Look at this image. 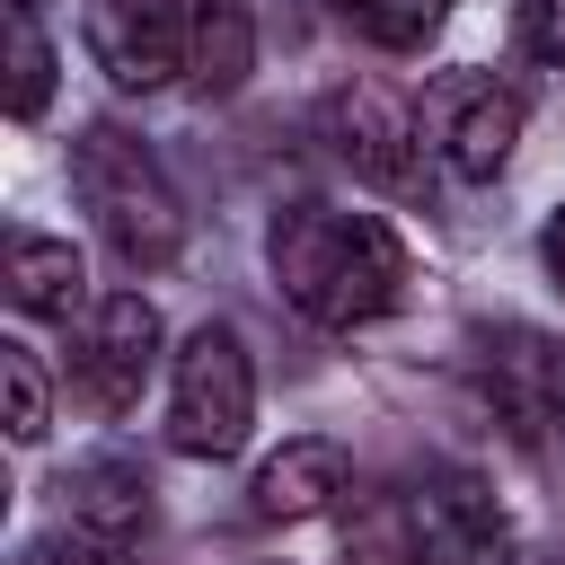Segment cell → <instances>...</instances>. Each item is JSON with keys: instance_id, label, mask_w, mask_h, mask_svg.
I'll list each match as a JSON object with an SVG mask.
<instances>
[{"instance_id": "4", "label": "cell", "mask_w": 565, "mask_h": 565, "mask_svg": "<svg viewBox=\"0 0 565 565\" xmlns=\"http://www.w3.org/2000/svg\"><path fill=\"white\" fill-rule=\"evenodd\" d=\"M327 141L353 177L388 185V194H424V106H406L380 79H344L327 88Z\"/></svg>"}, {"instance_id": "2", "label": "cell", "mask_w": 565, "mask_h": 565, "mask_svg": "<svg viewBox=\"0 0 565 565\" xmlns=\"http://www.w3.org/2000/svg\"><path fill=\"white\" fill-rule=\"evenodd\" d=\"M71 185H79V203H88V221L106 230V247L132 265V274H159L177 247H185V203H177V185L159 177V159L141 150V141H124V132H79L71 141Z\"/></svg>"}, {"instance_id": "6", "label": "cell", "mask_w": 565, "mask_h": 565, "mask_svg": "<svg viewBox=\"0 0 565 565\" xmlns=\"http://www.w3.org/2000/svg\"><path fill=\"white\" fill-rule=\"evenodd\" d=\"M88 53L115 88H168L185 71V9L177 0H88Z\"/></svg>"}, {"instance_id": "10", "label": "cell", "mask_w": 565, "mask_h": 565, "mask_svg": "<svg viewBox=\"0 0 565 565\" xmlns=\"http://www.w3.org/2000/svg\"><path fill=\"white\" fill-rule=\"evenodd\" d=\"M344 477H353L344 441L300 433V441H282V450L256 468V512H265V521H309V512H327V503L344 494Z\"/></svg>"}, {"instance_id": "19", "label": "cell", "mask_w": 565, "mask_h": 565, "mask_svg": "<svg viewBox=\"0 0 565 565\" xmlns=\"http://www.w3.org/2000/svg\"><path fill=\"white\" fill-rule=\"evenodd\" d=\"M539 256H547V274H556V282H565V203H556V212H547V230H539Z\"/></svg>"}, {"instance_id": "9", "label": "cell", "mask_w": 565, "mask_h": 565, "mask_svg": "<svg viewBox=\"0 0 565 565\" xmlns=\"http://www.w3.org/2000/svg\"><path fill=\"white\" fill-rule=\"evenodd\" d=\"M406 521H415V565L424 556L433 565H503V521L468 477H433Z\"/></svg>"}, {"instance_id": "3", "label": "cell", "mask_w": 565, "mask_h": 565, "mask_svg": "<svg viewBox=\"0 0 565 565\" xmlns=\"http://www.w3.org/2000/svg\"><path fill=\"white\" fill-rule=\"evenodd\" d=\"M256 424V362L238 344V327H194L185 353H177V380H168V441L185 459H230Z\"/></svg>"}, {"instance_id": "8", "label": "cell", "mask_w": 565, "mask_h": 565, "mask_svg": "<svg viewBox=\"0 0 565 565\" xmlns=\"http://www.w3.org/2000/svg\"><path fill=\"white\" fill-rule=\"evenodd\" d=\"M486 353H494V362H486L494 406H503L521 433L565 441V344H547V335H530V327H503Z\"/></svg>"}, {"instance_id": "15", "label": "cell", "mask_w": 565, "mask_h": 565, "mask_svg": "<svg viewBox=\"0 0 565 565\" xmlns=\"http://www.w3.org/2000/svg\"><path fill=\"white\" fill-rule=\"evenodd\" d=\"M335 18L371 44H388V53H415L441 26V0H335Z\"/></svg>"}, {"instance_id": "14", "label": "cell", "mask_w": 565, "mask_h": 565, "mask_svg": "<svg viewBox=\"0 0 565 565\" xmlns=\"http://www.w3.org/2000/svg\"><path fill=\"white\" fill-rule=\"evenodd\" d=\"M0 26H9V115L35 124L44 97H53V44H44V26H35L26 0H0Z\"/></svg>"}, {"instance_id": "5", "label": "cell", "mask_w": 565, "mask_h": 565, "mask_svg": "<svg viewBox=\"0 0 565 565\" xmlns=\"http://www.w3.org/2000/svg\"><path fill=\"white\" fill-rule=\"evenodd\" d=\"M424 132H433V150H441L450 177L486 185V177H503V159L521 141V97L494 71H441L424 88Z\"/></svg>"}, {"instance_id": "16", "label": "cell", "mask_w": 565, "mask_h": 565, "mask_svg": "<svg viewBox=\"0 0 565 565\" xmlns=\"http://www.w3.org/2000/svg\"><path fill=\"white\" fill-rule=\"evenodd\" d=\"M0 388H9V441H44V424H53V388H44V371H35L26 344H0Z\"/></svg>"}, {"instance_id": "12", "label": "cell", "mask_w": 565, "mask_h": 565, "mask_svg": "<svg viewBox=\"0 0 565 565\" xmlns=\"http://www.w3.org/2000/svg\"><path fill=\"white\" fill-rule=\"evenodd\" d=\"M9 300H18L26 318H71V309L88 300L79 247H71V238H35V230H18V238H9Z\"/></svg>"}, {"instance_id": "7", "label": "cell", "mask_w": 565, "mask_h": 565, "mask_svg": "<svg viewBox=\"0 0 565 565\" xmlns=\"http://www.w3.org/2000/svg\"><path fill=\"white\" fill-rule=\"evenodd\" d=\"M150 362H159V309H150L141 291H106L97 318H88V344H79V388H88L106 415H124V406L141 397Z\"/></svg>"}, {"instance_id": "1", "label": "cell", "mask_w": 565, "mask_h": 565, "mask_svg": "<svg viewBox=\"0 0 565 565\" xmlns=\"http://www.w3.org/2000/svg\"><path fill=\"white\" fill-rule=\"evenodd\" d=\"M265 265L309 327H371L406 300V238L344 203H291L265 238Z\"/></svg>"}, {"instance_id": "17", "label": "cell", "mask_w": 565, "mask_h": 565, "mask_svg": "<svg viewBox=\"0 0 565 565\" xmlns=\"http://www.w3.org/2000/svg\"><path fill=\"white\" fill-rule=\"evenodd\" d=\"M512 35H521L530 62L565 71V0H512Z\"/></svg>"}, {"instance_id": "13", "label": "cell", "mask_w": 565, "mask_h": 565, "mask_svg": "<svg viewBox=\"0 0 565 565\" xmlns=\"http://www.w3.org/2000/svg\"><path fill=\"white\" fill-rule=\"evenodd\" d=\"M62 494H71V530H97V539H132V530L150 521V486H141V468H124V459L71 468Z\"/></svg>"}, {"instance_id": "11", "label": "cell", "mask_w": 565, "mask_h": 565, "mask_svg": "<svg viewBox=\"0 0 565 565\" xmlns=\"http://www.w3.org/2000/svg\"><path fill=\"white\" fill-rule=\"evenodd\" d=\"M256 71V18L247 0H194L185 9V79L203 97H238Z\"/></svg>"}, {"instance_id": "18", "label": "cell", "mask_w": 565, "mask_h": 565, "mask_svg": "<svg viewBox=\"0 0 565 565\" xmlns=\"http://www.w3.org/2000/svg\"><path fill=\"white\" fill-rule=\"evenodd\" d=\"M44 565H132V556H124V539L71 530V539H53V547H44Z\"/></svg>"}]
</instances>
